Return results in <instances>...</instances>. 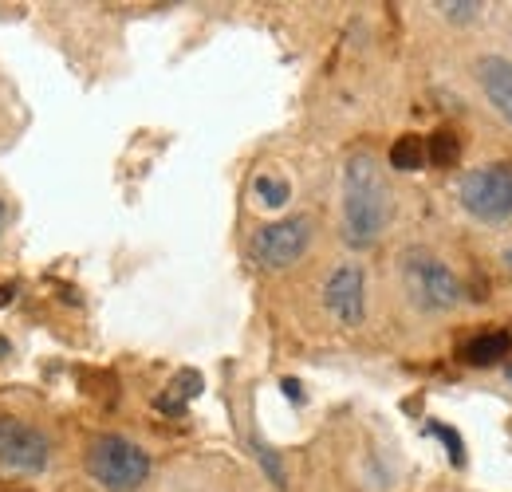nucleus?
<instances>
[{
	"label": "nucleus",
	"mask_w": 512,
	"mask_h": 492,
	"mask_svg": "<svg viewBox=\"0 0 512 492\" xmlns=\"http://www.w3.org/2000/svg\"><path fill=\"white\" fill-rule=\"evenodd\" d=\"M390 166H394V170H406V174L422 170V166H426V142H422L418 134H402V138L390 146Z\"/></svg>",
	"instance_id": "11"
},
{
	"label": "nucleus",
	"mask_w": 512,
	"mask_h": 492,
	"mask_svg": "<svg viewBox=\"0 0 512 492\" xmlns=\"http://www.w3.org/2000/svg\"><path fill=\"white\" fill-rule=\"evenodd\" d=\"M363 288H367V284H363V268L343 264V268L331 272V280H327V288H323V304H327V311H331L339 323L359 327V323H363V308H367Z\"/></svg>",
	"instance_id": "7"
},
{
	"label": "nucleus",
	"mask_w": 512,
	"mask_h": 492,
	"mask_svg": "<svg viewBox=\"0 0 512 492\" xmlns=\"http://www.w3.org/2000/svg\"><path fill=\"white\" fill-rule=\"evenodd\" d=\"M477 79L485 87V99L512 123V60L485 56V60L477 63Z\"/></svg>",
	"instance_id": "8"
},
{
	"label": "nucleus",
	"mask_w": 512,
	"mask_h": 492,
	"mask_svg": "<svg viewBox=\"0 0 512 492\" xmlns=\"http://www.w3.org/2000/svg\"><path fill=\"white\" fill-rule=\"evenodd\" d=\"M12 296H16V288H12V284H0V308H4Z\"/></svg>",
	"instance_id": "15"
},
{
	"label": "nucleus",
	"mask_w": 512,
	"mask_h": 492,
	"mask_svg": "<svg viewBox=\"0 0 512 492\" xmlns=\"http://www.w3.org/2000/svg\"><path fill=\"white\" fill-rule=\"evenodd\" d=\"M509 378H512V367H509Z\"/></svg>",
	"instance_id": "19"
},
{
	"label": "nucleus",
	"mask_w": 512,
	"mask_h": 492,
	"mask_svg": "<svg viewBox=\"0 0 512 492\" xmlns=\"http://www.w3.org/2000/svg\"><path fill=\"white\" fill-rule=\"evenodd\" d=\"M402 280L422 311H449L461 304V280L430 252H410L402 260Z\"/></svg>",
	"instance_id": "3"
},
{
	"label": "nucleus",
	"mask_w": 512,
	"mask_h": 492,
	"mask_svg": "<svg viewBox=\"0 0 512 492\" xmlns=\"http://www.w3.org/2000/svg\"><path fill=\"white\" fill-rule=\"evenodd\" d=\"M284 394H288V398H300V386L288 378V382H284Z\"/></svg>",
	"instance_id": "16"
},
{
	"label": "nucleus",
	"mask_w": 512,
	"mask_h": 492,
	"mask_svg": "<svg viewBox=\"0 0 512 492\" xmlns=\"http://www.w3.org/2000/svg\"><path fill=\"white\" fill-rule=\"evenodd\" d=\"M0 225H4V205H0Z\"/></svg>",
	"instance_id": "17"
},
{
	"label": "nucleus",
	"mask_w": 512,
	"mask_h": 492,
	"mask_svg": "<svg viewBox=\"0 0 512 492\" xmlns=\"http://www.w3.org/2000/svg\"><path fill=\"white\" fill-rule=\"evenodd\" d=\"M253 189H256V197H260V205H268V209H280V205L288 201V182H284V178L260 174Z\"/></svg>",
	"instance_id": "13"
},
{
	"label": "nucleus",
	"mask_w": 512,
	"mask_h": 492,
	"mask_svg": "<svg viewBox=\"0 0 512 492\" xmlns=\"http://www.w3.org/2000/svg\"><path fill=\"white\" fill-rule=\"evenodd\" d=\"M426 433H434V437H442V441H446L449 461H453V465H465V453H461V437L449 430V426H438V422H430V426H426Z\"/></svg>",
	"instance_id": "14"
},
{
	"label": "nucleus",
	"mask_w": 512,
	"mask_h": 492,
	"mask_svg": "<svg viewBox=\"0 0 512 492\" xmlns=\"http://www.w3.org/2000/svg\"><path fill=\"white\" fill-rule=\"evenodd\" d=\"M390 221V185L371 154H355L343 170V229L359 248L375 245Z\"/></svg>",
	"instance_id": "1"
},
{
	"label": "nucleus",
	"mask_w": 512,
	"mask_h": 492,
	"mask_svg": "<svg viewBox=\"0 0 512 492\" xmlns=\"http://www.w3.org/2000/svg\"><path fill=\"white\" fill-rule=\"evenodd\" d=\"M512 351V335L509 331H485V335H473L465 347H461V359L469 367H493L501 363Z\"/></svg>",
	"instance_id": "9"
},
{
	"label": "nucleus",
	"mask_w": 512,
	"mask_h": 492,
	"mask_svg": "<svg viewBox=\"0 0 512 492\" xmlns=\"http://www.w3.org/2000/svg\"><path fill=\"white\" fill-rule=\"evenodd\" d=\"M457 158H461V138H457L453 130H434V134L426 138V162H434L438 170L457 166Z\"/></svg>",
	"instance_id": "12"
},
{
	"label": "nucleus",
	"mask_w": 512,
	"mask_h": 492,
	"mask_svg": "<svg viewBox=\"0 0 512 492\" xmlns=\"http://www.w3.org/2000/svg\"><path fill=\"white\" fill-rule=\"evenodd\" d=\"M201 386H205V378H201L197 370H178V374L170 378L166 394H158V398H154V406H158L162 414H182L193 398L201 394Z\"/></svg>",
	"instance_id": "10"
},
{
	"label": "nucleus",
	"mask_w": 512,
	"mask_h": 492,
	"mask_svg": "<svg viewBox=\"0 0 512 492\" xmlns=\"http://www.w3.org/2000/svg\"><path fill=\"white\" fill-rule=\"evenodd\" d=\"M48 465V437L16 418H0V469L40 473Z\"/></svg>",
	"instance_id": "6"
},
{
	"label": "nucleus",
	"mask_w": 512,
	"mask_h": 492,
	"mask_svg": "<svg viewBox=\"0 0 512 492\" xmlns=\"http://www.w3.org/2000/svg\"><path fill=\"white\" fill-rule=\"evenodd\" d=\"M312 245V221L308 217H288L276 225H264L253 237V260L260 268H288L296 264Z\"/></svg>",
	"instance_id": "5"
},
{
	"label": "nucleus",
	"mask_w": 512,
	"mask_h": 492,
	"mask_svg": "<svg viewBox=\"0 0 512 492\" xmlns=\"http://www.w3.org/2000/svg\"><path fill=\"white\" fill-rule=\"evenodd\" d=\"M461 205L485 221V225H501L512 217V166L505 162H489L465 174L461 182Z\"/></svg>",
	"instance_id": "4"
},
{
	"label": "nucleus",
	"mask_w": 512,
	"mask_h": 492,
	"mask_svg": "<svg viewBox=\"0 0 512 492\" xmlns=\"http://www.w3.org/2000/svg\"><path fill=\"white\" fill-rule=\"evenodd\" d=\"M509 268H512V248H509Z\"/></svg>",
	"instance_id": "18"
},
{
	"label": "nucleus",
	"mask_w": 512,
	"mask_h": 492,
	"mask_svg": "<svg viewBox=\"0 0 512 492\" xmlns=\"http://www.w3.org/2000/svg\"><path fill=\"white\" fill-rule=\"evenodd\" d=\"M87 473L107 492H134L150 477V457L119 433L95 437L87 449Z\"/></svg>",
	"instance_id": "2"
}]
</instances>
